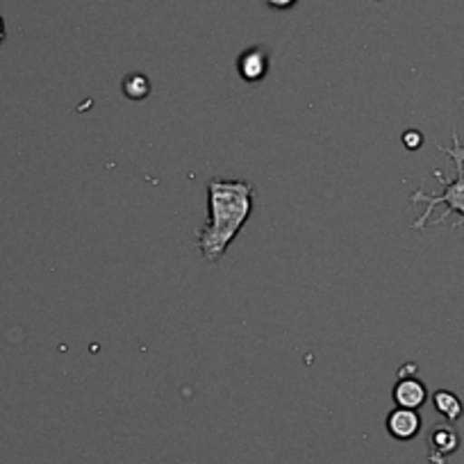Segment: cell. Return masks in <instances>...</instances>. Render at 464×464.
Masks as SVG:
<instances>
[{"instance_id":"cell-1","label":"cell","mask_w":464,"mask_h":464,"mask_svg":"<svg viewBox=\"0 0 464 464\" xmlns=\"http://www.w3.org/2000/svg\"><path fill=\"white\" fill-rule=\"evenodd\" d=\"M253 191L256 189L246 180L212 178L208 182V221L196 235V246L209 265L226 256L227 246L251 218Z\"/></svg>"},{"instance_id":"cell-2","label":"cell","mask_w":464,"mask_h":464,"mask_svg":"<svg viewBox=\"0 0 464 464\" xmlns=\"http://www.w3.org/2000/svg\"><path fill=\"white\" fill-rule=\"evenodd\" d=\"M453 141H455L453 149H441V146H437V149H440L441 153L449 155V158L455 162V180L449 182L444 178V173L435 171L437 180L444 185V194H441V196H428V194H423V189H419V191H414L412 198H410L412 203H426L428 205L426 212H423L421 217L414 221V227H417V230H421V227L426 226L428 217L432 214V208H435V205H441V203L446 205V212L441 214V218H437L435 226L444 223L449 214H459V217H462V221H464V144L458 140V135H453Z\"/></svg>"},{"instance_id":"cell-3","label":"cell","mask_w":464,"mask_h":464,"mask_svg":"<svg viewBox=\"0 0 464 464\" xmlns=\"http://www.w3.org/2000/svg\"><path fill=\"white\" fill-rule=\"evenodd\" d=\"M269 66H271L269 51L262 46L246 48V51H244L237 60L239 75H242V78L251 84L262 82V80L266 78V73H269Z\"/></svg>"},{"instance_id":"cell-4","label":"cell","mask_w":464,"mask_h":464,"mask_svg":"<svg viewBox=\"0 0 464 464\" xmlns=\"http://www.w3.org/2000/svg\"><path fill=\"white\" fill-rule=\"evenodd\" d=\"M428 459L432 464H446V458L459 449V435L453 426H435L428 435Z\"/></svg>"},{"instance_id":"cell-5","label":"cell","mask_w":464,"mask_h":464,"mask_svg":"<svg viewBox=\"0 0 464 464\" xmlns=\"http://www.w3.org/2000/svg\"><path fill=\"white\" fill-rule=\"evenodd\" d=\"M419 430H421V417L417 414V410L396 408L392 410L390 417H387V432H390L394 440H414V437L419 435Z\"/></svg>"},{"instance_id":"cell-6","label":"cell","mask_w":464,"mask_h":464,"mask_svg":"<svg viewBox=\"0 0 464 464\" xmlns=\"http://www.w3.org/2000/svg\"><path fill=\"white\" fill-rule=\"evenodd\" d=\"M428 401V390L417 378H401L394 385V403L399 408L419 410Z\"/></svg>"},{"instance_id":"cell-7","label":"cell","mask_w":464,"mask_h":464,"mask_svg":"<svg viewBox=\"0 0 464 464\" xmlns=\"http://www.w3.org/2000/svg\"><path fill=\"white\" fill-rule=\"evenodd\" d=\"M432 403H435V410L441 414V417L446 419V421L455 423L459 417H462L464 412V405L462 401L458 399V396L453 394V392L449 390H437L435 394H432Z\"/></svg>"},{"instance_id":"cell-8","label":"cell","mask_w":464,"mask_h":464,"mask_svg":"<svg viewBox=\"0 0 464 464\" xmlns=\"http://www.w3.org/2000/svg\"><path fill=\"white\" fill-rule=\"evenodd\" d=\"M121 89L130 101H144L150 93V80L144 73H130L128 78H123Z\"/></svg>"},{"instance_id":"cell-9","label":"cell","mask_w":464,"mask_h":464,"mask_svg":"<svg viewBox=\"0 0 464 464\" xmlns=\"http://www.w3.org/2000/svg\"><path fill=\"white\" fill-rule=\"evenodd\" d=\"M403 144H405V149H410V150H417V149H421V144H423V135L419 130H408L403 135Z\"/></svg>"},{"instance_id":"cell-10","label":"cell","mask_w":464,"mask_h":464,"mask_svg":"<svg viewBox=\"0 0 464 464\" xmlns=\"http://www.w3.org/2000/svg\"><path fill=\"white\" fill-rule=\"evenodd\" d=\"M265 3L269 7H274V10H292L298 0H265Z\"/></svg>"},{"instance_id":"cell-11","label":"cell","mask_w":464,"mask_h":464,"mask_svg":"<svg viewBox=\"0 0 464 464\" xmlns=\"http://www.w3.org/2000/svg\"><path fill=\"white\" fill-rule=\"evenodd\" d=\"M5 42V21H3V16H0V44Z\"/></svg>"}]
</instances>
